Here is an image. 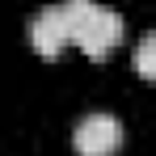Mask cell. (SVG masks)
<instances>
[{
    "label": "cell",
    "instance_id": "4",
    "mask_svg": "<svg viewBox=\"0 0 156 156\" xmlns=\"http://www.w3.org/2000/svg\"><path fill=\"white\" fill-rule=\"evenodd\" d=\"M156 38L152 34H144V38H139V47H135V72H139V76H152L156 72Z\"/></svg>",
    "mask_w": 156,
    "mask_h": 156
},
{
    "label": "cell",
    "instance_id": "3",
    "mask_svg": "<svg viewBox=\"0 0 156 156\" xmlns=\"http://www.w3.org/2000/svg\"><path fill=\"white\" fill-rule=\"evenodd\" d=\"M30 42L34 51L55 59V55L68 47V17H63V4H47L30 17Z\"/></svg>",
    "mask_w": 156,
    "mask_h": 156
},
{
    "label": "cell",
    "instance_id": "1",
    "mask_svg": "<svg viewBox=\"0 0 156 156\" xmlns=\"http://www.w3.org/2000/svg\"><path fill=\"white\" fill-rule=\"evenodd\" d=\"M63 17H68V42H76L84 55L101 59L105 51H114L122 42V17L114 9H105L97 0H59Z\"/></svg>",
    "mask_w": 156,
    "mask_h": 156
},
{
    "label": "cell",
    "instance_id": "2",
    "mask_svg": "<svg viewBox=\"0 0 156 156\" xmlns=\"http://www.w3.org/2000/svg\"><path fill=\"white\" fill-rule=\"evenodd\" d=\"M80 156H114L122 144V122L110 114V110H89L72 131Z\"/></svg>",
    "mask_w": 156,
    "mask_h": 156
}]
</instances>
